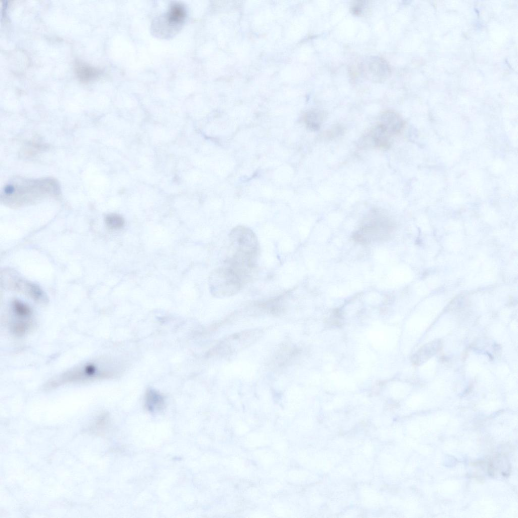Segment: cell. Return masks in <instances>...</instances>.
<instances>
[{"mask_svg":"<svg viewBox=\"0 0 518 518\" xmlns=\"http://www.w3.org/2000/svg\"><path fill=\"white\" fill-rule=\"evenodd\" d=\"M77 78L82 82H88L98 77L100 71L89 64L82 62H76L74 68Z\"/></svg>","mask_w":518,"mask_h":518,"instance_id":"7c38bea8","label":"cell"},{"mask_svg":"<svg viewBox=\"0 0 518 518\" xmlns=\"http://www.w3.org/2000/svg\"><path fill=\"white\" fill-rule=\"evenodd\" d=\"M117 373L114 364L105 358H95L74 366L47 382L44 388L53 390L68 384L108 378Z\"/></svg>","mask_w":518,"mask_h":518,"instance_id":"7a4b0ae2","label":"cell"},{"mask_svg":"<svg viewBox=\"0 0 518 518\" xmlns=\"http://www.w3.org/2000/svg\"><path fill=\"white\" fill-rule=\"evenodd\" d=\"M361 66L365 77L373 82H383L391 75V67L387 62L381 57H369L362 63Z\"/></svg>","mask_w":518,"mask_h":518,"instance_id":"8992f818","label":"cell"},{"mask_svg":"<svg viewBox=\"0 0 518 518\" xmlns=\"http://www.w3.org/2000/svg\"><path fill=\"white\" fill-rule=\"evenodd\" d=\"M13 284L14 288L25 292L35 301L45 303L47 300L44 291L35 284L19 279L15 281Z\"/></svg>","mask_w":518,"mask_h":518,"instance_id":"30bf717a","label":"cell"},{"mask_svg":"<svg viewBox=\"0 0 518 518\" xmlns=\"http://www.w3.org/2000/svg\"><path fill=\"white\" fill-rule=\"evenodd\" d=\"M365 1H359L354 3L351 7V11L355 15L362 14L365 8Z\"/></svg>","mask_w":518,"mask_h":518,"instance_id":"ffe728a7","label":"cell"},{"mask_svg":"<svg viewBox=\"0 0 518 518\" xmlns=\"http://www.w3.org/2000/svg\"><path fill=\"white\" fill-rule=\"evenodd\" d=\"M60 186L56 180L16 179L7 184L1 194L4 203L20 206L60 194Z\"/></svg>","mask_w":518,"mask_h":518,"instance_id":"6da1fadb","label":"cell"},{"mask_svg":"<svg viewBox=\"0 0 518 518\" xmlns=\"http://www.w3.org/2000/svg\"><path fill=\"white\" fill-rule=\"evenodd\" d=\"M105 223L109 229L117 230L123 226L124 220L118 214H110L105 218Z\"/></svg>","mask_w":518,"mask_h":518,"instance_id":"e0dca14e","label":"cell"},{"mask_svg":"<svg viewBox=\"0 0 518 518\" xmlns=\"http://www.w3.org/2000/svg\"><path fill=\"white\" fill-rule=\"evenodd\" d=\"M380 124L391 136L399 134L403 130L405 121L397 112L392 110L383 112L379 116Z\"/></svg>","mask_w":518,"mask_h":518,"instance_id":"9c48e42d","label":"cell"},{"mask_svg":"<svg viewBox=\"0 0 518 518\" xmlns=\"http://www.w3.org/2000/svg\"><path fill=\"white\" fill-rule=\"evenodd\" d=\"M11 314L9 326L12 334L17 337H22L29 333L34 325L33 314L13 311H11Z\"/></svg>","mask_w":518,"mask_h":518,"instance_id":"ba28073f","label":"cell"},{"mask_svg":"<svg viewBox=\"0 0 518 518\" xmlns=\"http://www.w3.org/2000/svg\"><path fill=\"white\" fill-rule=\"evenodd\" d=\"M185 16L186 11L183 6L176 3L170 7L166 16V20L169 25L175 26L181 23Z\"/></svg>","mask_w":518,"mask_h":518,"instance_id":"2e32d148","label":"cell"},{"mask_svg":"<svg viewBox=\"0 0 518 518\" xmlns=\"http://www.w3.org/2000/svg\"><path fill=\"white\" fill-rule=\"evenodd\" d=\"M245 283L241 277L226 264L212 271L208 279L210 291L217 297H227L236 294Z\"/></svg>","mask_w":518,"mask_h":518,"instance_id":"3957f363","label":"cell"},{"mask_svg":"<svg viewBox=\"0 0 518 518\" xmlns=\"http://www.w3.org/2000/svg\"><path fill=\"white\" fill-rule=\"evenodd\" d=\"M285 294L280 295L273 298L260 302L256 304L258 308L272 314H277L283 310L282 300Z\"/></svg>","mask_w":518,"mask_h":518,"instance_id":"9a60e30c","label":"cell"},{"mask_svg":"<svg viewBox=\"0 0 518 518\" xmlns=\"http://www.w3.org/2000/svg\"><path fill=\"white\" fill-rule=\"evenodd\" d=\"M164 404V399L161 395L152 389L147 391L145 396V406L148 411H159L162 409Z\"/></svg>","mask_w":518,"mask_h":518,"instance_id":"4fadbf2b","label":"cell"},{"mask_svg":"<svg viewBox=\"0 0 518 518\" xmlns=\"http://www.w3.org/2000/svg\"><path fill=\"white\" fill-rule=\"evenodd\" d=\"M391 137L386 130L378 123L362 136L359 142V147H371L387 149L391 145Z\"/></svg>","mask_w":518,"mask_h":518,"instance_id":"52a82bcc","label":"cell"},{"mask_svg":"<svg viewBox=\"0 0 518 518\" xmlns=\"http://www.w3.org/2000/svg\"><path fill=\"white\" fill-rule=\"evenodd\" d=\"M442 347V342L439 340L424 345L413 356V362L416 365L425 362L440 351Z\"/></svg>","mask_w":518,"mask_h":518,"instance_id":"8fae6325","label":"cell"},{"mask_svg":"<svg viewBox=\"0 0 518 518\" xmlns=\"http://www.w3.org/2000/svg\"><path fill=\"white\" fill-rule=\"evenodd\" d=\"M229 238L234 251L233 255L256 262L260 245L252 230L243 226H236L231 230Z\"/></svg>","mask_w":518,"mask_h":518,"instance_id":"277c9868","label":"cell"},{"mask_svg":"<svg viewBox=\"0 0 518 518\" xmlns=\"http://www.w3.org/2000/svg\"><path fill=\"white\" fill-rule=\"evenodd\" d=\"M326 113L324 111L315 109L307 113L305 118L306 123L308 127L312 130H318L326 117Z\"/></svg>","mask_w":518,"mask_h":518,"instance_id":"5bb4252c","label":"cell"},{"mask_svg":"<svg viewBox=\"0 0 518 518\" xmlns=\"http://www.w3.org/2000/svg\"><path fill=\"white\" fill-rule=\"evenodd\" d=\"M263 334V330L260 329L245 330L233 333L220 342L216 351L225 356L234 354L254 344Z\"/></svg>","mask_w":518,"mask_h":518,"instance_id":"5b68a950","label":"cell"},{"mask_svg":"<svg viewBox=\"0 0 518 518\" xmlns=\"http://www.w3.org/2000/svg\"><path fill=\"white\" fill-rule=\"evenodd\" d=\"M109 422V416L106 413H103L99 416L96 422V429L101 430L106 428Z\"/></svg>","mask_w":518,"mask_h":518,"instance_id":"d6986e66","label":"cell"},{"mask_svg":"<svg viewBox=\"0 0 518 518\" xmlns=\"http://www.w3.org/2000/svg\"><path fill=\"white\" fill-rule=\"evenodd\" d=\"M343 133H344V127L341 125L337 124L325 131L324 136L326 139H332L342 135Z\"/></svg>","mask_w":518,"mask_h":518,"instance_id":"ac0fdd59","label":"cell"}]
</instances>
